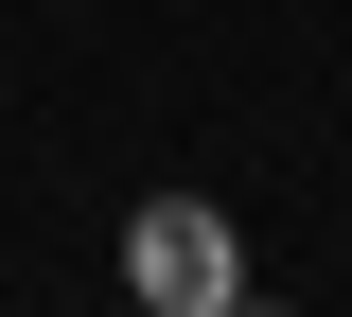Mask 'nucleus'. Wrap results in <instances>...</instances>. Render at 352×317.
<instances>
[{
    "label": "nucleus",
    "mask_w": 352,
    "mask_h": 317,
    "mask_svg": "<svg viewBox=\"0 0 352 317\" xmlns=\"http://www.w3.org/2000/svg\"><path fill=\"white\" fill-rule=\"evenodd\" d=\"M229 317H282V300H229Z\"/></svg>",
    "instance_id": "obj_2"
},
{
    "label": "nucleus",
    "mask_w": 352,
    "mask_h": 317,
    "mask_svg": "<svg viewBox=\"0 0 352 317\" xmlns=\"http://www.w3.org/2000/svg\"><path fill=\"white\" fill-rule=\"evenodd\" d=\"M247 300V229L212 194H141L124 212V317H229Z\"/></svg>",
    "instance_id": "obj_1"
}]
</instances>
